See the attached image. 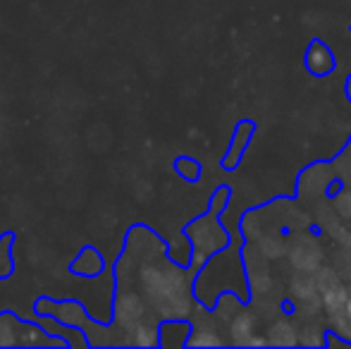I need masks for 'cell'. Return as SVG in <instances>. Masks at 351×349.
Masks as SVG:
<instances>
[{"label": "cell", "mask_w": 351, "mask_h": 349, "mask_svg": "<svg viewBox=\"0 0 351 349\" xmlns=\"http://www.w3.org/2000/svg\"><path fill=\"white\" fill-rule=\"evenodd\" d=\"M344 316H347V321L351 323V299H347V304H344Z\"/></svg>", "instance_id": "obj_4"}, {"label": "cell", "mask_w": 351, "mask_h": 349, "mask_svg": "<svg viewBox=\"0 0 351 349\" xmlns=\"http://www.w3.org/2000/svg\"><path fill=\"white\" fill-rule=\"evenodd\" d=\"M14 242H17V234L12 230L0 234V282L10 280L14 275Z\"/></svg>", "instance_id": "obj_2"}, {"label": "cell", "mask_w": 351, "mask_h": 349, "mask_svg": "<svg viewBox=\"0 0 351 349\" xmlns=\"http://www.w3.org/2000/svg\"><path fill=\"white\" fill-rule=\"evenodd\" d=\"M306 60H308V70L318 72V75L332 70V53L325 51V46H320V43H315V46L311 48Z\"/></svg>", "instance_id": "obj_3"}, {"label": "cell", "mask_w": 351, "mask_h": 349, "mask_svg": "<svg viewBox=\"0 0 351 349\" xmlns=\"http://www.w3.org/2000/svg\"><path fill=\"white\" fill-rule=\"evenodd\" d=\"M67 268H70V273L77 275V278L96 280V278H101V273H106V258H103L101 249H98L96 244H84Z\"/></svg>", "instance_id": "obj_1"}]
</instances>
